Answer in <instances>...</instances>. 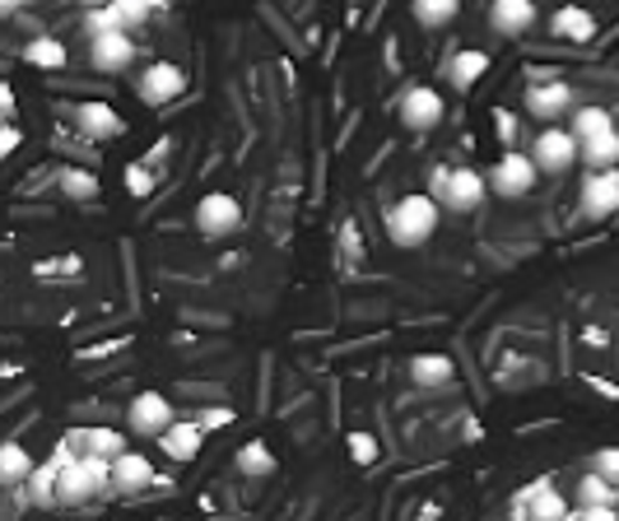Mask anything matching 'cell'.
Segmentation results:
<instances>
[{
	"label": "cell",
	"instance_id": "obj_17",
	"mask_svg": "<svg viewBox=\"0 0 619 521\" xmlns=\"http://www.w3.org/2000/svg\"><path fill=\"white\" fill-rule=\"evenodd\" d=\"M70 448H75V456H102V461H112V456H121L126 452V438L117 433V429H75L70 438Z\"/></svg>",
	"mask_w": 619,
	"mask_h": 521
},
{
	"label": "cell",
	"instance_id": "obj_6",
	"mask_svg": "<svg viewBox=\"0 0 619 521\" xmlns=\"http://www.w3.org/2000/svg\"><path fill=\"white\" fill-rule=\"evenodd\" d=\"M238 228H243L238 196H228V191L200 196V205H196V233H205V238H228V233H238Z\"/></svg>",
	"mask_w": 619,
	"mask_h": 521
},
{
	"label": "cell",
	"instance_id": "obj_12",
	"mask_svg": "<svg viewBox=\"0 0 619 521\" xmlns=\"http://www.w3.org/2000/svg\"><path fill=\"white\" fill-rule=\"evenodd\" d=\"M108 480H112V493H145L149 484H159V480H154L149 456L145 452H131V448L108 461Z\"/></svg>",
	"mask_w": 619,
	"mask_h": 521
},
{
	"label": "cell",
	"instance_id": "obj_30",
	"mask_svg": "<svg viewBox=\"0 0 619 521\" xmlns=\"http://www.w3.org/2000/svg\"><path fill=\"white\" fill-rule=\"evenodd\" d=\"M578 503L582 508H615V484H606L601 475H582L578 480Z\"/></svg>",
	"mask_w": 619,
	"mask_h": 521
},
{
	"label": "cell",
	"instance_id": "obj_14",
	"mask_svg": "<svg viewBox=\"0 0 619 521\" xmlns=\"http://www.w3.org/2000/svg\"><path fill=\"white\" fill-rule=\"evenodd\" d=\"M89 61H94V70H108V75L126 70L136 61L131 33H98V38H89Z\"/></svg>",
	"mask_w": 619,
	"mask_h": 521
},
{
	"label": "cell",
	"instance_id": "obj_24",
	"mask_svg": "<svg viewBox=\"0 0 619 521\" xmlns=\"http://www.w3.org/2000/svg\"><path fill=\"white\" fill-rule=\"evenodd\" d=\"M23 61L38 66V70H61L70 61V51L61 38H33L29 47H23Z\"/></svg>",
	"mask_w": 619,
	"mask_h": 521
},
{
	"label": "cell",
	"instance_id": "obj_27",
	"mask_svg": "<svg viewBox=\"0 0 619 521\" xmlns=\"http://www.w3.org/2000/svg\"><path fill=\"white\" fill-rule=\"evenodd\" d=\"M415 23L420 29H448V23L456 19V10H461V0H415Z\"/></svg>",
	"mask_w": 619,
	"mask_h": 521
},
{
	"label": "cell",
	"instance_id": "obj_16",
	"mask_svg": "<svg viewBox=\"0 0 619 521\" xmlns=\"http://www.w3.org/2000/svg\"><path fill=\"white\" fill-rule=\"evenodd\" d=\"M489 23H494V33H503V38H522L536 23V0H494V6H489Z\"/></svg>",
	"mask_w": 619,
	"mask_h": 521
},
{
	"label": "cell",
	"instance_id": "obj_23",
	"mask_svg": "<svg viewBox=\"0 0 619 521\" xmlns=\"http://www.w3.org/2000/svg\"><path fill=\"white\" fill-rule=\"evenodd\" d=\"M33 465L38 461L29 456V448H19V442H0V484H23Z\"/></svg>",
	"mask_w": 619,
	"mask_h": 521
},
{
	"label": "cell",
	"instance_id": "obj_1",
	"mask_svg": "<svg viewBox=\"0 0 619 521\" xmlns=\"http://www.w3.org/2000/svg\"><path fill=\"white\" fill-rule=\"evenodd\" d=\"M438 219H443V210L433 205V196H424V191H410V196H401L392 210H386V238H392L396 247H424L433 233H438Z\"/></svg>",
	"mask_w": 619,
	"mask_h": 521
},
{
	"label": "cell",
	"instance_id": "obj_19",
	"mask_svg": "<svg viewBox=\"0 0 619 521\" xmlns=\"http://www.w3.org/2000/svg\"><path fill=\"white\" fill-rule=\"evenodd\" d=\"M550 29L563 42H591V38H597V14L582 10V6H563V10H554Z\"/></svg>",
	"mask_w": 619,
	"mask_h": 521
},
{
	"label": "cell",
	"instance_id": "obj_38",
	"mask_svg": "<svg viewBox=\"0 0 619 521\" xmlns=\"http://www.w3.org/2000/svg\"><path fill=\"white\" fill-rule=\"evenodd\" d=\"M578 521H619L615 508H578Z\"/></svg>",
	"mask_w": 619,
	"mask_h": 521
},
{
	"label": "cell",
	"instance_id": "obj_26",
	"mask_svg": "<svg viewBox=\"0 0 619 521\" xmlns=\"http://www.w3.org/2000/svg\"><path fill=\"white\" fill-rule=\"evenodd\" d=\"M112 19H117V29L121 33H131V29H145V23L154 19V10H159V0H112Z\"/></svg>",
	"mask_w": 619,
	"mask_h": 521
},
{
	"label": "cell",
	"instance_id": "obj_32",
	"mask_svg": "<svg viewBox=\"0 0 619 521\" xmlns=\"http://www.w3.org/2000/svg\"><path fill=\"white\" fill-rule=\"evenodd\" d=\"M85 33L98 38V33H121V29H117L112 10H108V6H98V10H85Z\"/></svg>",
	"mask_w": 619,
	"mask_h": 521
},
{
	"label": "cell",
	"instance_id": "obj_18",
	"mask_svg": "<svg viewBox=\"0 0 619 521\" xmlns=\"http://www.w3.org/2000/svg\"><path fill=\"white\" fill-rule=\"evenodd\" d=\"M75 126H80V136H89V140L121 136V117L108 108V102H80V108H75Z\"/></svg>",
	"mask_w": 619,
	"mask_h": 521
},
{
	"label": "cell",
	"instance_id": "obj_5",
	"mask_svg": "<svg viewBox=\"0 0 619 521\" xmlns=\"http://www.w3.org/2000/svg\"><path fill=\"white\" fill-rule=\"evenodd\" d=\"M540 181V173L531 168V159L522 149H508L503 159L489 168V177H484V191H494V196H503V200H518V196H527L531 187Z\"/></svg>",
	"mask_w": 619,
	"mask_h": 521
},
{
	"label": "cell",
	"instance_id": "obj_11",
	"mask_svg": "<svg viewBox=\"0 0 619 521\" xmlns=\"http://www.w3.org/2000/svg\"><path fill=\"white\" fill-rule=\"evenodd\" d=\"M512 508L522 512V521H563L569 517V503H563V493L550 480H536L531 489H522Z\"/></svg>",
	"mask_w": 619,
	"mask_h": 521
},
{
	"label": "cell",
	"instance_id": "obj_7",
	"mask_svg": "<svg viewBox=\"0 0 619 521\" xmlns=\"http://www.w3.org/2000/svg\"><path fill=\"white\" fill-rule=\"evenodd\" d=\"M136 89H140V98L149 102V108H168V102H177L187 94V70L173 66V61H154V66L140 70Z\"/></svg>",
	"mask_w": 619,
	"mask_h": 521
},
{
	"label": "cell",
	"instance_id": "obj_10",
	"mask_svg": "<svg viewBox=\"0 0 619 521\" xmlns=\"http://www.w3.org/2000/svg\"><path fill=\"white\" fill-rule=\"evenodd\" d=\"M443 112H448L443 94L429 89V85H415V89L401 98V126H405V130H420V136H429V130L443 121Z\"/></svg>",
	"mask_w": 619,
	"mask_h": 521
},
{
	"label": "cell",
	"instance_id": "obj_35",
	"mask_svg": "<svg viewBox=\"0 0 619 521\" xmlns=\"http://www.w3.org/2000/svg\"><path fill=\"white\" fill-rule=\"evenodd\" d=\"M350 456H354L358 465H369V461L377 456V438H373V433H350Z\"/></svg>",
	"mask_w": 619,
	"mask_h": 521
},
{
	"label": "cell",
	"instance_id": "obj_37",
	"mask_svg": "<svg viewBox=\"0 0 619 521\" xmlns=\"http://www.w3.org/2000/svg\"><path fill=\"white\" fill-rule=\"evenodd\" d=\"M14 149H19V130H14L10 121H6V126H0V164H6Z\"/></svg>",
	"mask_w": 619,
	"mask_h": 521
},
{
	"label": "cell",
	"instance_id": "obj_2",
	"mask_svg": "<svg viewBox=\"0 0 619 521\" xmlns=\"http://www.w3.org/2000/svg\"><path fill=\"white\" fill-rule=\"evenodd\" d=\"M102 493H112L108 480V461L102 456H70L66 465H57V503L61 508H85Z\"/></svg>",
	"mask_w": 619,
	"mask_h": 521
},
{
	"label": "cell",
	"instance_id": "obj_34",
	"mask_svg": "<svg viewBox=\"0 0 619 521\" xmlns=\"http://www.w3.org/2000/svg\"><path fill=\"white\" fill-rule=\"evenodd\" d=\"M191 424H196L200 433H210V429H224V424H234V410H228V405H210V410H200Z\"/></svg>",
	"mask_w": 619,
	"mask_h": 521
},
{
	"label": "cell",
	"instance_id": "obj_39",
	"mask_svg": "<svg viewBox=\"0 0 619 521\" xmlns=\"http://www.w3.org/2000/svg\"><path fill=\"white\" fill-rule=\"evenodd\" d=\"M0 117H6V121L14 117V89L10 85H0Z\"/></svg>",
	"mask_w": 619,
	"mask_h": 521
},
{
	"label": "cell",
	"instance_id": "obj_40",
	"mask_svg": "<svg viewBox=\"0 0 619 521\" xmlns=\"http://www.w3.org/2000/svg\"><path fill=\"white\" fill-rule=\"evenodd\" d=\"M23 0H0V14H10V10H19Z\"/></svg>",
	"mask_w": 619,
	"mask_h": 521
},
{
	"label": "cell",
	"instance_id": "obj_33",
	"mask_svg": "<svg viewBox=\"0 0 619 521\" xmlns=\"http://www.w3.org/2000/svg\"><path fill=\"white\" fill-rule=\"evenodd\" d=\"M591 475H601L606 484H615L619 480V452L615 448H601L597 456H591Z\"/></svg>",
	"mask_w": 619,
	"mask_h": 521
},
{
	"label": "cell",
	"instance_id": "obj_15",
	"mask_svg": "<svg viewBox=\"0 0 619 521\" xmlns=\"http://www.w3.org/2000/svg\"><path fill=\"white\" fill-rule=\"evenodd\" d=\"M200 448H205V433H200L191 420H173V424L159 433V452H164L168 461H177V465L196 461V456H200Z\"/></svg>",
	"mask_w": 619,
	"mask_h": 521
},
{
	"label": "cell",
	"instance_id": "obj_20",
	"mask_svg": "<svg viewBox=\"0 0 619 521\" xmlns=\"http://www.w3.org/2000/svg\"><path fill=\"white\" fill-rule=\"evenodd\" d=\"M489 70V51H456V57L448 61V80L461 89V94H466V89H475L480 85V75Z\"/></svg>",
	"mask_w": 619,
	"mask_h": 521
},
{
	"label": "cell",
	"instance_id": "obj_42",
	"mask_svg": "<svg viewBox=\"0 0 619 521\" xmlns=\"http://www.w3.org/2000/svg\"><path fill=\"white\" fill-rule=\"evenodd\" d=\"M159 6H168V0H159Z\"/></svg>",
	"mask_w": 619,
	"mask_h": 521
},
{
	"label": "cell",
	"instance_id": "obj_29",
	"mask_svg": "<svg viewBox=\"0 0 619 521\" xmlns=\"http://www.w3.org/2000/svg\"><path fill=\"white\" fill-rule=\"evenodd\" d=\"M238 471H243V475H252V480H262V475H271V471H275V456H271L266 442H247V448L238 452Z\"/></svg>",
	"mask_w": 619,
	"mask_h": 521
},
{
	"label": "cell",
	"instance_id": "obj_21",
	"mask_svg": "<svg viewBox=\"0 0 619 521\" xmlns=\"http://www.w3.org/2000/svg\"><path fill=\"white\" fill-rule=\"evenodd\" d=\"M606 130H615V117H610L606 108H597V102H587V108H573V121H569V136H573L578 145H587V140H597V136H606Z\"/></svg>",
	"mask_w": 619,
	"mask_h": 521
},
{
	"label": "cell",
	"instance_id": "obj_8",
	"mask_svg": "<svg viewBox=\"0 0 619 521\" xmlns=\"http://www.w3.org/2000/svg\"><path fill=\"white\" fill-rule=\"evenodd\" d=\"M578 205L591 224H606L615 210H619V173L606 168V173H587V181L578 187Z\"/></svg>",
	"mask_w": 619,
	"mask_h": 521
},
{
	"label": "cell",
	"instance_id": "obj_22",
	"mask_svg": "<svg viewBox=\"0 0 619 521\" xmlns=\"http://www.w3.org/2000/svg\"><path fill=\"white\" fill-rule=\"evenodd\" d=\"M578 159H582L591 173H606V168H615V164H619V130H606V136H597V140L578 145Z\"/></svg>",
	"mask_w": 619,
	"mask_h": 521
},
{
	"label": "cell",
	"instance_id": "obj_13",
	"mask_svg": "<svg viewBox=\"0 0 619 521\" xmlns=\"http://www.w3.org/2000/svg\"><path fill=\"white\" fill-rule=\"evenodd\" d=\"M573 102H578V94H573L569 80H546V85L527 89V112L540 117V121H554L563 112H573Z\"/></svg>",
	"mask_w": 619,
	"mask_h": 521
},
{
	"label": "cell",
	"instance_id": "obj_3",
	"mask_svg": "<svg viewBox=\"0 0 619 521\" xmlns=\"http://www.w3.org/2000/svg\"><path fill=\"white\" fill-rule=\"evenodd\" d=\"M424 196H433L438 210L448 205L452 215H471L484 205L489 191H484V177L475 168H433V181H429Z\"/></svg>",
	"mask_w": 619,
	"mask_h": 521
},
{
	"label": "cell",
	"instance_id": "obj_31",
	"mask_svg": "<svg viewBox=\"0 0 619 521\" xmlns=\"http://www.w3.org/2000/svg\"><path fill=\"white\" fill-rule=\"evenodd\" d=\"M61 191L75 200H89V196H98V177L85 168H70V173H61Z\"/></svg>",
	"mask_w": 619,
	"mask_h": 521
},
{
	"label": "cell",
	"instance_id": "obj_41",
	"mask_svg": "<svg viewBox=\"0 0 619 521\" xmlns=\"http://www.w3.org/2000/svg\"><path fill=\"white\" fill-rule=\"evenodd\" d=\"M80 6L85 10H98V6H112V0H80Z\"/></svg>",
	"mask_w": 619,
	"mask_h": 521
},
{
	"label": "cell",
	"instance_id": "obj_9",
	"mask_svg": "<svg viewBox=\"0 0 619 521\" xmlns=\"http://www.w3.org/2000/svg\"><path fill=\"white\" fill-rule=\"evenodd\" d=\"M173 420L177 414H173V401L164 396V391H140V396L131 401V410H126V424H131V433H140V438H159Z\"/></svg>",
	"mask_w": 619,
	"mask_h": 521
},
{
	"label": "cell",
	"instance_id": "obj_36",
	"mask_svg": "<svg viewBox=\"0 0 619 521\" xmlns=\"http://www.w3.org/2000/svg\"><path fill=\"white\" fill-rule=\"evenodd\" d=\"M126 181H131V196H149L154 187H159V181H154V173H149L145 164H136L131 173H126Z\"/></svg>",
	"mask_w": 619,
	"mask_h": 521
},
{
	"label": "cell",
	"instance_id": "obj_43",
	"mask_svg": "<svg viewBox=\"0 0 619 521\" xmlns=\"http://www.w3.org/2000/svg\"><path fill=\"white\" fill-rule=\"evenodd\" d=\"M0 126H6V117H0Z\"/></svg>",
	"mask_w": 619,
	"mask_h": 521
},
{
	"label": "cell",
	"instance_id": "obj_25",
	"mask_svg": "<svg viewBox=\"0 0 619 521\" xmlns=\"http://www.w3.org/2000/svg\"><path fill=\"white\" fill-rule=\"evenodd\" d=\"M410 373H415V382H420V386H443V382H452L456 363H452L448 354H415V363H410Z\"/></svg>",
	"mask_w": 619,
	"mask_h": 521
},
{
	"label": "cell",
	"instance_id": "obj_4",
	"mask_svg": "<svg viewBox=\"0 0 619 521\" xmlns=\"http://www.w3.org/2000/svg\"><path fill=\"white\" fill-rule=\"evenodd\" d=\"M531 168L536 173H550V177H559V173H569L573 164H578V140L569 136L563 126H546L540 136L531 140Z\"/></svg>",
	"mask_w": 619,
	"mask_h": 521
},
{
	"label": "cell",
	"instance_id": "obj_28",
	"mask_svg": "<svg viewBox=\"0 0 619 521\" xmlns=\"http://www.w3.org/2000/svg\"><path fill=\"white\" fill-rule=\"evenodd\" d=\"M23 484H29V499H33L38 508H51V503H57V461L33 465L29 480H23Z\"/></svg>",
	"mask_w": 619,
	"mask_h": 521
}]
</instances>
